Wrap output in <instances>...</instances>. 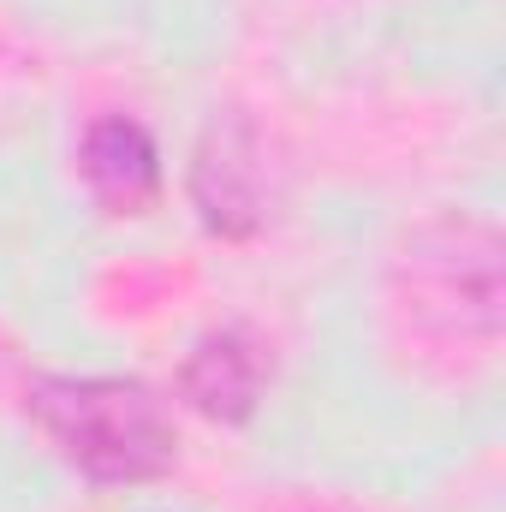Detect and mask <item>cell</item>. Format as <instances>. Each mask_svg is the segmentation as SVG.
<instances>
[{
	"label": "cell",
	"mask_w": 506,
	"mask_h": 512,
	"mask_svg": "<svg viewBox=\"0 0 506 512\" xmlns=\"http://www.w3.org/2000/svg\"><path fill=\"white\" fill-rule=\"evenodd\" d=\"M417 274V310H441L459 328L495 334L501 328V245L489 227H435L411 245Z\"/></svg>",
	"instance_id": "obj_2"
},
{
	"label": "cell",
	"mask_w": 506,
	"mask_h": 512,
	"mask_svg": "<svg viewBox=\"0 0 506 512\" xmlns=\"http://www.w3.org/2000/svg\"><path fill=\"white\" fill-rule=\"evenodd\" d=\"M78 173L90 185V197L108 215H143L161 197V149L155 137L126 120V114H102L78 143Z\"/></svg>",
	"instance_id": "obj_4"
},
{
	"label": "cell",
	"mask_w": 506,
	"mask_h": 512,
	"mask_svg": "<svg viewBox=\"0 0 506 512\" xmlns=\"http://www.w3.org/2000/svg\"><path fill=\"white\" fill-rule=\"evenodd\" d=\"M36 429L90 483H155L179 459V429L155 387L131 376H36L24 393Z\"/></svg>",
	"instance_id": "obj_1"
},
{
	"label": "cell",
	"mask_w": 506,
	"mask_h": 512,
	"mask_svg": "<svg viewBox=\"0 0 506 512\" xmlns=\"http://www.w3.org/2000/svg\"><path fill=\"white\" fill-rule=\"evenodd\" d=\"M191 203L203 215L209 233L221 239H251L268 215V173H262V149L245 120H215L197 143L191 161Z\"/></svg>",
	"instance_id": "obj_3"
},
{
	"label": "cell",
	"mask_w": 506,
	"mask_h": 512,
	"mask_svg": "<svg viewBox=\"0 0 506 512\" xmlns=\"http://www.w3.org/2000/svg\"><path fill=\"white\" fill-rule=\"evenodd\" d=\"M262 382H268V358L245 328H215L191 346L185 370H179V393L215 417V423H251L256 399H262Z\"/></svg>",
	"instance_id": "obj_5"
}]
</instances>
